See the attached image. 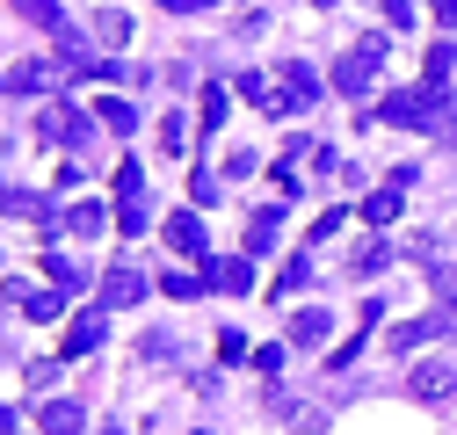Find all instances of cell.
<instances>
[{
	"mask_svg": "<svg viewBox=\"0 0 457 435\" xmlns=\"http://www.w3.org/2000/svg\"><path fill=\"white\" fill-rule=\"evenodd\" d=\"M378 66H385V29L378 37H363V44H349V51H341V59H334V94H370V80H378Z\"/></svg>",
	"mask_w": 457,
	"mask_h": 435,
	"instance_id": "cell-1",
	"label": "cell"
},
{
	"mask_svg": "<svg viewBox=\"0 0 457 435\" xmlns=\"http://www.w3.org/2000/svg\"><path fill=\"white\" fill-rule=\"evenodd\" d=\"M436 109H443V87H399V94H385V109H378V117L385 124H399V131H428L436 124Z\"/></svg>",
	"mask_w": 457,
	"mask_h": 435,
	"instance_id": "cell-2",
	"label": "cell"
},
{
	"mask_svg": "<svg viewBox=\"0 0 457 435\" xmlns=\"http://www.w3.org/2000/svg\"><path fill=\"white\" fill-rule=\"evenodd\" d=\"M37 138H51V145H59V138L87 145V138H95V124H87V117H73L66 102H44V109H37Z\"/></svg>",
	"mask_w": 457,
	"mask_h": 435,
	"instance_id": "cell-3",
	"label": "cell"
},
{
	"mask_svg": "<svg viewBox=\"0 0 457 435\" xmlns=\"http://www.w3.org/2000/svg\"><path fill=\"white\" fill-rule=\"evenodd\" d=\"M276 87H283V109H312V102L327 94V87H320V73H312L305 59H291V66H283V73H276Z\"/></svg>",
	"mask_w": 457,
	"mask_h": 435,
	"instance_id": "cell-4",
	"label": "cell"
},
{
	"mask_svg": "<svg viewBox=\"0 0 457 435\" xmlns=\"http://www.w3.org/2000/svg\"><path fill=\"white\" fill-rule=\"evenodd\" d=\"M145 298V276L138 268H109L102 276V312H124V305H138Z\"/></svg>",
	"mask_w": 457,
	"mask_h": 435,
	"instance_id": "cell-5",
	"label": "cell"
},
{
	"mask_svg": "<svg viewBox=\"0 0 457 435\" xmlns=\"http://www.w3.org/2000/svg\"><path fill=\"white\" fill-rule=\"evenodd\" d=\"M160 233H167V247H175V254H196V261H204V247H211V240H204V218H196V210H175Z\"/></svg>",
	"mask_w": 457,
	"mask_h": 435,
	"instance_id": "cell-6",
	"label": "cell"
},
{
	"mask_svg": "<svg viewBox=\"0 0 457 435\" xmlns=\"http://www.w3.org/2000/svg\"><path fill=\"white\" fill-rule=\"evenodd\" d=\"M414 399H428V406L457 399V370H450V363H421V370H414Z\"/></svg>",
	"mask_w": 457,
	"mask_h": 435,
	"instance_id": "cell-7",
	"label": "cell"
},
{
	"mask_svg": "<svg viewBox=\"0 0 457 435\" xmlns=\"http://www.w3.org/2000/svg\"><path fill=\"white\" fill-rule=\"evenodd\" d=\"M8 8H15L22 22H37V29L51 37V44H59V37L73 29V22H66V8H59V0H8Z\"/></svg>",
	"mask_w": 457,
	"mask_h": 435,
	"instance_id": "cell-8",
	"label": "cell"
},
{
	"mask_svg": "<svg viewBox=\"0 0 457 435\" xmlns=\"http://www.w3.org/2000/svg\"><path fill=\"white\" fill-rule=\"evenodd\" d=\"M204 276H211V291H225V298H247V291H254V261H211Z\"/></svg>",
	"mask_w": 457,
	"mask_h": 435,
	"instance_id": "cell-9",
	"label": "cell"
},
{
	"mask_svg": "<svg viewBox=\"0 0 457 435\" xmlns=\"http://www.w3.org/2000/svg\"><path fill=\"white\" fill-rule=\"evenodd\" d=\"M8 87H15V94H51V87H59V66H51V59H22V66L8 73Z\"/></svg>",
	"mask_w": 457,
	"mask_h": 435,
	"instance_id": "cell-10",
	"label": "cell"
},
{
	"mask_svg": "<svg viewBox=\"0 0 457 435\" xmlns=\"http://www.w3.org/2000/svg\"><path fill=\"white\" fill-rule=\"evenodd\" d=\"M102 334H109V319H102V305H95V312H80V319L66 326V356H87V349H102Z\"/></svg>",
	"mask_w": 457,
	"mask_h": 435,
	"instance_id": "cell-11",
	"label": "cell"
},
{
	"mask_svg": "<svg viewBox=\"0 0 457 435\" xmlns=\"http://www.w3.org/2000/svg\"><path fill=\"white\" fill-rule=\"evenodd\" d=\"M327 312L320 305H305V312H291V349H327Z\"/></svg>",
	"mask_w": 457,
	"mask_h": 435,
	"instance_id": "cell-12",
	"label": "cell"
},
{
	"mask_svg": "<svg viewBox=\"0 0 457 435\" xmlns=\"http://www.w3.org/2000/svg\"><path fill=\"white\" fill-rule=\"evenodd\" d=\"M37 428H44V435H80V428H87V414H80L73 399H44V414H37Z\"/></svg>",
	"mask_w": 457,
	"mask_h": 435,
	"instance_id": "cell-13",
	"label": "cell"
},
{
	"mask_svg": "<svg viewBox=\"0 0 457 435\" xmlns=\"http://www.w3.org/2000/svg\"><path fill=\"white\" fill-rule=\"evenodd\" d=\"M443 326H450V312H428V319H407V326H392V349L407 356V349H421L428 334H443Z\"/></svg>",
	"mask_w": 457,
	"mask_h": 435,
	"instance_id": "cell-14",
	"label": "cell"
},
{
	"mask_svg": "<svg viewBox=\"0 0 457 435\" xmlns=\"http://www.w3.org/2000/svg\"><path fill=\"white\" fill-rule=\"evenodd\" d=\"M102 226H109L102 203H73V210H66V233H73V240H102Z\"/></svg>",
	"mask_w": 457,
	"mask_h": 435,
	"instance_id": "cell-15",
	"label": "cell"
},
{
	"mask_svg": "<svg viewBox=\"0 0 457 435\" xmlns=\"http://www.w3.org/2000/svg\"><path fill=\"white\" fill-rule=\"evenodd\" d=\"M276 233H283V210H276V203H269V210H254V218H247V254L276 247Z\"/></svg>",
	"mask_w": 457,
	"mask_h": 435,
	"instance_id": "cell-16",
	"label": "cell"
},
{
	"mask_svg": "<svg viewBox=\"0 0 457 435\" xmlns=\"http://www.w3.org/2000/svg\"><path fill=\"white\" fill-rule=\"evenodd\" d=\"M44 276H51V291H80V283H87V268L66 261V254H44Z\"/></svg>",
	"mask_w": 457,
	"mask_h": 435,
	"instance_id": "cell-17",
	"label": "cell"
},
{
	"mask_svg": "<svg viewBox=\"0 0 457 435\" xmlns=\"http://www.w3.org/2000/svg\"><path fill=\"white\" fill-rule=\"evenodd\" d=\"M95 124H102V131H117V138H131V131H138V109H131V102H102V109H95Z\"/></svg>",
	"mask_w": 457,
	"mask_h": 435,
	"instance_id": "cell-18",
	"label": "cell"
},
{
	"mask_svg": "<svg viewBox=\"0 0 457 435\" xmlns=\"http://www.w3.org/2000/svg\"><path fill=\"white\" fill-rule=\"evenodd\" d=\"M399 196H407V189H399V182H385V189L363 203V218H370V226H392V218H399Z\"/></svg>",
	"mask_w": 457,
	"mask_h": 435,
	"instance_id": "cell-19",
	"label": "cell"
},
{
	"mask_svg": "<svg viewBox=\"0 0 457 435\" xmlns=\"http://www.w3.org/2000/svg\"><path fill=\"white\" fill-rule=\"evenodd\" d=\"M385 261H392V247H385V240H370V247H356V261H349V276H356V283H370V276H378Z\"/></svg>",
	"mask_w": 457,
	"mask_h": 435,
	"instance_id": "cell-20",
	"label": "cell"
},
{
	"mask_svg": "<svg viewBox=\"0 0 457 435\" xmlns=\"http://www.w3.org/2000/svg\"><path fill=\"white\" fill-rule=\"evenodd\" d=\"M145 226H153V210H145V196H138V203H117V233H124V240H138Z\"/></svg>",
	"mask_w": 457,
	"mask_h": 435,
	"instance_id": "cell-21",
	"label": "cell"
},
{
	"mask_svg": "<svg viewBox=\"0 0 457 435\" xmlns=\"http://www.w3.org/2000/svg\"><path fill=\"white\" fill-rule=\"evenodd\" d=\"M204 283H211V276H189V268H167V276H160V291H167V298H196Z\"/></svg>",
	"mask_w": 457,
	"mask_h": 435,
	"instance_id": "cell-22",
	"label": "cell"
},
{
	"mask_svg": "<svg viewBox=\"0 0 457 435\" xmlns=\"http://www.w3.org/2000/svg\"><path fill=\"white\" fill-rule=\"evenodd\" d=\"M95 37L117 51V44H131V15H95Z\"/></svg>",
	"mask_w": 457,
	"mask_h": 435,
	"instance_id": "cell-23",
	"label": "cell"
},
{
	"mask_svg": "<svg viewBox=\"0 0 457 435\" xmlns=\"http://www.w3.org/2000/svg\"><path fill=\"white\" fill-rule=\"evenodd\" d=\"M450 73H457V44H436L428 51V87H443Z\"/></svg>",
	"mask_w": 457,
	"mask_h": 435,
	"instance_id": "cell-24",
	"label": "cell"
},
{
	"mask_svg": "<svg viewBox=\"0 0 457 435\" xmlns=\"http://www.w3.org/2000/svg\"><path fill=\"white\" fill-rule=\"evenodd\" d=\"M145 196V175H138V160H124L117 168V203H138Z\"/></svg>",
	"mask_w": 457,
	"mask_h": 435,
	"instance_id": "cell-25",
	"label": "cell"
},
{
	"mask_svg": "<svg viewBox=\"0 0 457 435\" xmlns=\"http://www.w3.org/2000/svg\"><path fill=\"white\" fill-rule=\"evenodd\" d=\"M160 152H189V124L182 117H160Z\"/></svg>",
	"mask_w": 457,
	"mask_h": 435,
	"instance_id": "cell-26",
	"label": "cell"
},
{
	"mask_svg": "<svg viewBox=\"0 0 457 435\" xmlns=\"http://www.w3.org/2000/svg\"><path fill=\"white\" fill-rule=\"evenodd\" d=\"M22 312L29 319H59V291H22Z\"/></svg>",
	"mask_w": 457,
	"mask_h": 435,
	"instance_id": "cell-27",
	"label": "cell"
},
{
	"mask_svg": "<svg viewBox=\"0 0 457 435\" xmlns=\"http://www.w3.org/2000/svg\"><path fill=\"white\" fill-rule=\"evenodd\" d=\"M428 138H450V145H457V102H450V94H443V109H436V124H428Z\"/></svg>",
	"mask_w": 457,
	"mask_h": 435,
	"instance_id": "cell-28",
	"label": "cell"
},
{
	"mask_svg": "<svg viewBox=\"0 0 457 435\" xmlns=\"http://www.w3.org/2000/svg\"><path fill=\"white\" fill-rule=\"evenodd\" d=\"M225 124V87H204V131Z\"/></svg>",
	"mask_w": 457,
	"mask_h": 435,
	"instance_id": "cell-29",
	"label": "cell"
},
{
	"mask_svg": "<svg viewBox=\"0 0 457 435\" xmlns=\"http://www.w3.org/2000/svg\"><path fill=\"white\" fill-rule=\"evenodd\" d=\"M305 276H312V261L298 254V261H291V268H283V276H276V291H305Z\"/></svg>",
	"mask_w": 457,
	"mask_h": 435,
	"instance_id": "cell-30",
	"label": "cell"
},
{
	"mask_svg": "<svg viewBox=\"0 0 457 435\" xmlns=\"http://www.w3.org/2000/svg\"><path fill=\"white\" fill-rule=\"evenodd\" d=\"M385 22L392 29H414V0H385Z\"/></svg>",
	"mask_w": 457,
	"mask_h": 435,
	"instance_id": "cell-31",
	"label": "cell"
},
{
	"mask_svg": "<svg viewBox=\"0 0 457 435\" xmlns=\"http://www.w3.org/2000/svg\"><path fill=\"white\" fill-rule=\"evenodd\" d=\"M189 196H196V203H218V175H211V168H196V182H189Z\"/></svg>",
	"mask_w": 457,
	"mask_h": 435,
	"instance_id": "cell-32",
	"label": "cell"
},
{
	"mask_svg": "<svg viewBox=\"0 0 457 435\" xmlns=\"http://www.w3.org/2000/svg\"><path fill=\"white\" fill-rule=\"evenodd\" d=\"M59 385V363H29V392H51Z\"/></svg>",
	"mask_w": 457,
	"mask_h": 435,
	"instance_id": "cell-33",
	"label": "cell"
},
{
	"mask_svg": "<svg viewBox=\"0 0 457 435\" xmlns=\"http://www.w3.org/2000/svg\"><path fill=\"white\" fill-rule=\"evenodd\" d=\"M254 370H262V377H276V370H283V349H276V341H269V349H254Z\"/></svg>",
	"mask_w": 457,
	"mask_h": 435,
	"instance_id": "cell-34",
	"label": "cell"
},
{
	"mask_svg": "<svg viewBox=\"0 0 457 435\" xmlns=\"http://www.w3.org/2000/svg\"><path fill=\"white\" fill-rule=\"evenodd\" d=\"M436 22H443V29H457V0H436Z\"/></svg>",
	"mask_w": 457,
	"mask_h": 435,
	"instance_id": "cell-35",
	"label": "cell"
},
{
	"mask_svg": "<svg viewBox=\"0 0 457 435\" xmlns=\"http://www.w3.org/2000/svg\"><path fill=\"white\" fill-rule=\"evenodd\" d=\"M160 8H175V15H189V8H218V0H160Z\"/></svg>",
	"mask_w": 457,
	"mask_h": 435,
	"instance_id": "cell-36",
	"label": "cell"
},
{
	"mask_svg": "<svg viewBox=\"0 0 457 435\" xmlns=\"http://www.w3.org/2000/svg\"><path fill=\"white\" fill-rule=\"evenodd\" d=\"M0 435H15V406H0Z\"/></svg>",
	"mask_w": 457,
	"mask_h": 435,
	"instance_id": "cell-37",
	"label": "cell"
},
{
	"mask_svg": "<svg viewBox=\"0 0 457 435\" xmlns=\"http://www.w3.org/2000/svg\"><path fill=\"white\" fill-rule=\"evenodd\" d=\"M95 435H124V428H95Z\"/></svg>",
	"mask_w": 457,
	"mask_h": 435,
	"instance_id": "cell-38",
	"label": "cell"
},
{
	"mask_svg": "<svg viewBox=\"0 0 457 435\" xmlns=\"http://www.w3.org/2000/svg\"><path fill=\"white\" fill-rule=\"evenodd\" d=\"M320 8H334V0H320Z\"/></svg>",
	"mask_w": 457,
	"mask_h": 435,
	"instance_id": "cell-39",
	"label": "cell"
},
{
	"mask_svg": "<svg viewBox=\"0 0 457 435\" xmlns=\"http://www.w3.org/2000/svg\"><path fill=\"white\" fill-rule=\"evenodd\" d=\"M450 291H457V276H450Z\"/></svg>",
	"mask_w": 457,
	"mask_h": 435,
	"instance_id": "cell-40",
	"label": "cell"
}]
</instances>
